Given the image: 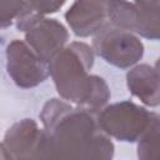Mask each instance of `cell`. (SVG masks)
Returning a JSON list of instances; mask_svg holds the SVG:
<instances>
[{
    "label": "cell",
    "instance_id": "7a4b0ae2",
    "mask_svg": "<svg viewBox=\"0 0 160 160\" xmlns=\"http://www.w3.org/2000/svg\"><path fill=\"white\" fill-rule=\"evenodd\" d=\"M94 65V49L82 41H72L50 61V75L62 100L99 112L110 99L105 80L90 75Z\"/></svg>",
    "mask_w": 160,
    "mask_h": 160
},
{
    "label": "cell",
    "instance_id": "30bf717a",
    "mask_svg": "<svg viewBox=\"0 0 160 160\" xmlns=\"http://www.w3.org/2000/svg\"><path fill=\"white\" fill-rule=\"evenodd\" d=\"M135 34L150 40H160V1H136Z\"/></svg>",
    "mask_w": 160,
    "mask_h": 160
},
{
    "label": "cell",
    "instance_id": "9c48e42d",
    "mask_svg": "<svg viewBox=\"0 0 160 160\" xmlns=\"http://www.w3.org/2000/svg\"><path fill=\"white\" fill-rule=\"evenodd\" d=\"M129 91L144 105L155 108L160 105V75L149 64H139L126 74Z\"/></svg>",
    "mask_w": 160,
    "mask_h": 160
},
{
    "label": "cell",
    "instance_id": "52a82bcc",
    "mask_svg": "<svg viewBox=\"0 0 160 160\" xmlns=\"http://www.w3.org/2000/svg\"><path fill=\"white\" fill-rule=\"evenodd\" d=\"M68 39V29L59 20L51 18H42L25 32L28 45L48 62L65 48Z\"/></svg>",
    "mask_w": 160,
    "mask_h": 160
},
{
    "label": "cell",
    "instance_id": "277c9868",
    "mask_svg": "<svg viewBox=\"0 0 160 160\" xmlns=\"http://www.w3.org/2000/svg\"><path fill=\"white\" fill-rule=\"evenodd\" d=\"M92 49L106 62L120 69L134 66L144 55V44L134 32L110 22L94 36Z\"/></svg>",
    "mask_w": 160,
    "mask_h": 160
},
{
    "label": "cell",
    "instance_id": "4fadbf2b",
    "mask_svg": "<svg viewBox=\"0 0 160 160\" xmlns=\"http://www.w3.org/2000/svg\"><path fill=\"white\" fill-rule=\"evenodd\" d=\"M24 1H1L0 2V22L1 28L11 25L12 19H16L21 12Z\"/></svg>",
    "mask_w": 160,
    "mask_h": 160
},
{
    "label": "cell",
    "instance_id": "8992f818",
    "mask_svg": "<svg viewBox=\"0 0 160 160\" xmlns=\"http://www.w3.org/2000/svg\"><path fill=\"white\" fill-rule=\"evenodd\" d=\"M15 160H50V140L46 130L34 119H22L5 132L2 142Z\"/></svg>",
    "mask_w": 160,
    "mask_h": 160
},
{
    "label": "cell",
    "instance_id": "9a60e30c",
    "mask_svg": "<svg viewBox=\"0 0 160 160\" xmlns=\"http://www.w3.org/2000/svg\"><path fill=\"white\" fill-rule=\"evenodd\" d=\"M1 159L2 160H15L14 156L11 155V152L5 148L4 144H1Z\"/></svg>",
    "mask_w": 160,
    "mask_h": 160
},
{
    "label": "cell",
    "instance_id": "2e32d148",
    "mask_svg": "<svg viewBox=\"0 0 160 160\" xmlns=\"http://www.w3.org/2000/svg\"><path fill=\"white\" fill-rule=\"evenodd\" d=\"M155 69H156V71L159 72V75H160V58L156 60V62H155V66H154Z\"/></svg>",
    "mask_w": 160,
    "mask_h": 160
},
{
    "label": "cell",
    "instance_id": "8fae6325",
    "mask_svg": "<svg viewBox=\"0 0 160 160\" xmlns=\"http://www.w3.org/2000/svg\"><path fill=\"white\" fill-rule=\"evenodd\" d=\"M138 160H160V114L151 111L150 121L138 140Z\"/></svg>",
    "mask_w": 160,
    "mask_h": 160
},
{
    "label": "cell",
    "instance_id": "ba28073f",
    "mask_svg": "<svg viewBox=\"0 0 160 160\" xmlns=\"http://www.w3.org/2000/svg\"><path fill=\"white\" fill-rule=\"evenodd\" d=\"M65 20L76 36H95L108 22V1H75L65 12Z\"/></svg>",
    "mask_w": 160,
    "mask_h": 160
},
{
    "label": "cell",
    "instance_id": "5b68a950",
    "mask_svg": "<svg viewBox=\"0 0 160 160\" xmlns=\"http://www.w3.org/2000/svg\"><path fill=\"white\" fill-rule=\"evenodd\" d=\"M5 55L8 74L21 89L35 88L50 75L49 62L41 59L24 40H11L6 46Z\"/></svg>",
    "mask_w": 160,
    "mask_h": 160
},
{
    "label": "cell",
    "instance_id": "5bb4252c",
    "mask_svg": "<svg viewBox=\"0 0 160 160\" xmlns=\"http://www.w3.org/2000/svg\"><path fill=\"white\" fill-rule=\"evenodd\" d=\"M31 6L34 8L35 11H38L41 15L46 14H52L60 10V8L65 4L64 1H46V0H31L30 1Z\"/></svg>",
    "mask_w": 160,
    "mask_h": 160
},
{
    "label": "cell",
    "instance_id": "6da1fadb",
    "mask_svg": "<svg viewBox=\"0 0 160 160\" xmlns=\"http://www.w3.org/2000/svg\"><path fill=\"white\" fill-rule=\"evenodd\" d=\"M39 116L49 135L50 160H112L115 148L100 129L98 112L50 99Z\"/></svg>",
    "mask_w": 160,
    "mask_h": 160
},
{
    "label": "cell",
    "instance_id": "7c38bea8",
    "mask_svg": "<svg viewBox=\"0 0 160 160\" xmlns=\"http://www.w3.org/2000/svg\"><path fill=\"white\" fill-rule=\"evenodd\" d=\"M109 22L116 28L135 31L136 25V6L135 2L129 1H108Z\"/></svg>",
    "mask_w": 160,
    "mask_h": 160
},
{
    "label": "cell",
    "instance_id": "3957f363",
    "mask_svg": "<svg viewBox=\"0 0 160 160\" xmlns=\"http://www.w3.org/2000/svg\"><path fill=\"white\" fill-rule=\"evenodd\" d=\"M151 111L130 100L114 102L98 112L100 129L110 138L135 142L149 125Z\"/></svg>",
    "mask_w": 160,
    "mask_h": 160
}]
</instances>
